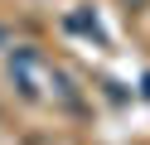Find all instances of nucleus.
<instances>
[{
    "label": "nucleus",
    "instance_id": "1",
    "mask_svg": "<svg viewBox=\"0 0 150 145\" xmlns=\"http://www.w3.org/2000/svg\"><path fill=\"white\" fill-rule=\"evenodd\" d=\"M126 5H145V0H126Z\"/></svg>",
    "mask_w": 150,
    "mask_h": 145
}]
</instances>
